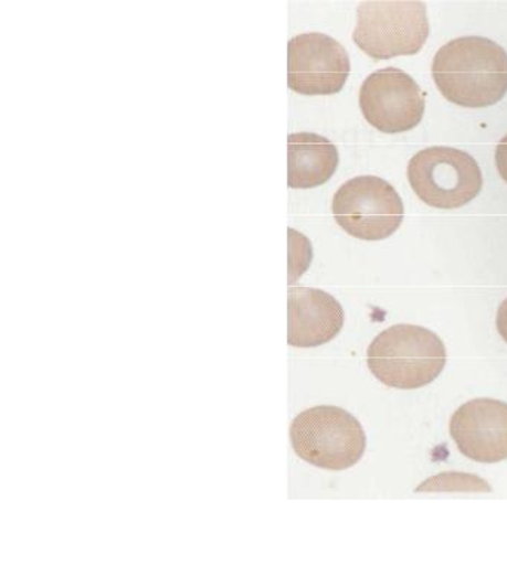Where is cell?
<instances>
[{"label": "cell", "mask_w": 507, "mask_h": 565, "mask_svg": "<svg viewBox=\"0 0 507 565\" xmlns=\"http://www.w3.org/2000/svg\"><path fill=\"white\" fill-rule=\"evenodd\" d=\"M432 75L446 100L463 108H488L506 96L507 53L488 38H457L437 51Z\"/></svg>", "instance_id": "cell-1"}, {"label": "cell", "mask_w": 507, "mask_h": 565, "mask_svg": "<svg viewBox=\"0 0 507 565\" xmlns=\"http://www.w3.org/2000/svg\"><path fill=\"white\" fill-rule=\"evenodd\" d=\"M446 350L441 338L414 324L381 332L368 349V367L387 387L414 391L433 383L444 371Z\"/></svg>", "instance_id": "cell-2"}, {"label": "cell", "mask_w": 507, "mask_h": 565, "mask_svg": "<svg viewBox=\"0 0 507 565\" xmlns=\"http://www.w3.org/2000/svg\"><path fill=\"white\" fill-rule=\"evenodd\" d=\"M291 443L296 456L325 470L353 468L367 449L358 418L332 405L315 406L295 417Z\"/></svg>", "instance_id": "cell-3"}, {"label": "cell", "mask_w": 507, "mask_h": 565, "mask_svg": "<svg viewBox=\"0 0 507 565\" xmlns=\"http://www.w3.org/2000/svg\"><path fill=\"white\" fill-rule=\"evenodd\" d=\"M427 10L419 0H368L358 8L355 44L369 57L419 54L429 38Z\"/></svg>", "instance_id": "cell-4"}, {"label": "cell", "mask_w": 507, "mask_h": 565, "mask_svg": "<svg viewBox=\"0 0 507 565\" xmlns=\"http://www.w3.org/2000/svg\"><path fill=\"white\" fill-rule=\"evenodd\" d=\"M408 179L412 191L433 209L454 210L469 204L483 191L478 162L455 148L423 149L411 158Z\"/></svg>", "instance_id": "cell-5"}, {"label": "cell", "mask_w": 507, "mask_h": 565, "mask_svg": "<svg viewBox=\"0 0 507 565\" xmlns=\"http://www.w3.org/2000/svg\"><path fill=\"white\" fill-rule=\"evenodd\" d=\"M332 213L348 235L365 242L392 237L405 216L397 190L376 175H360L344 183L334 195Z\"/></svg>", "instance_id": "cell-6"}, {"label": "cell", "mask_w": 507, "mask_h": 565, "mask_svg": "<svg viewBox=\"0 0 507 565\" xmlns=\"http://www.w3.org/2000/svg\"><path fill=\"white\" fill-rule=\"evenodd\" d=\"M359 103L365 119L387 135L410 131L424 117L425 100L420 85L397 67L369 75L360 88Z\"/></svg>", "instance_id": "cell-7"}, {"label": "cell", "mask_w": 507, "mask_h": 565, "mask_svg": "<svg viewBox=\"0 0 507 565\" xmlns=\"http://www.w3.org/2000/svg\"><path fill=\"white\" fill-rule=\"evenodd\" d=\"M350 75L346 49L324 33H304L287 45V84L304 96L341 92Z\"/></svg>", "instance_id": "cell-8"}, {"label": "cell", "mask_w": 507, "mask_h": 565, "mask_svg": "<svg viewBox=\"0 0 507 565\" xmlns=\"http://www.w3.org/2000/svg\"><path fill=\"white\" fill-rule=\"evenodd\" d=\"M450 434L460 452L479 463L507 458V404L474 399L460 406L450 422Z\"/></svg>", "instance_id": "cell-9"}, {"label": "cell", "mask_w": 507, "mask_h": 565, "mask_svg": "<svg viewBox=\"0 0 507 565\" xmlns=\"http://www.w3.org/2000/svg\"><path fill=\"white\" fill-rule=\"evenodd\" d=\"M287 310V342L299 349L324 345L344 327L341 303L320 289L291 288Z\"/></svg>", "instance_id": "cell-10"}, {"label": "cell", "mask_w": 507, "mask_h": 565, "mask_svg": "<svg viewBox=\"0 0 507 565\" xmlns=\"http://www.w3.org/2000/svg\"><path fill=\"white\" fill-rule=\"evenodd\" d=\"M338 149L315 132H294L287 139V185L309 190L325 185L337 171Z\"/></svg>", "instance_id": "cell-11"}, {"label": "cell", "mask_w": 507, "mask_h": 565, "mask_svg": "<svg viewBox=\"0 0 507 565\" xmlns=\"http://www.w3.org/2000/svg\"><path fill=\"white\" fill-rule=\"evenodd\" d=\"M496 167L503 181L507 183V135L498 141L496 148Z\"/></svg>", "instance_id": "cell-12"}, {"label": "cell", "mask_w": 507, "mask_h": 565, "mask_svg": "<svg viewBox=\"0 0 507 565\" xmlns=\"http://www.w3.org/2000/svg\"><path fill=\"white\" fill-rule=\"evenodd\" d=\"M496 324L498 333L507 342V299L498 307Z\"/></svg>", "instance_id": "cell-13"}]
</instances>
